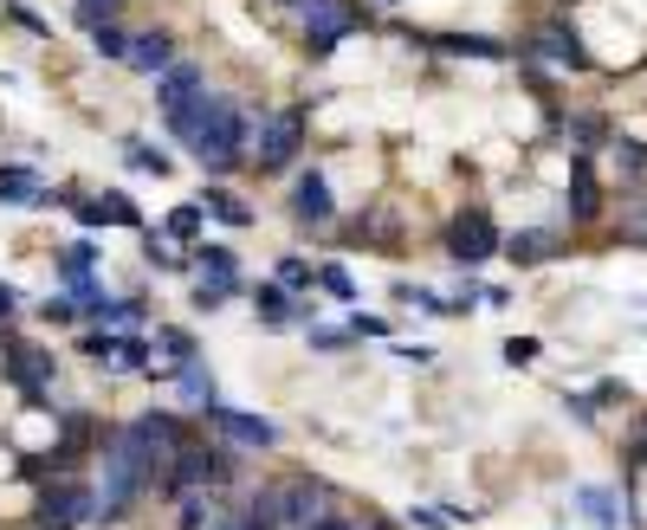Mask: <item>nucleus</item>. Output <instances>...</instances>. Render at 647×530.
<instances>
[{
	"mask_svg": "<svg viewBox=\"0 0 647 530\" xmlns=\"http://www.w3.org/2000/svg\"><path fill=\"white\" fill-rule=\"evenodd\" d=\"M525 59L532 65H550V72H596L603 59L589 52V39L576 33L570 13H544L532 33H525Z\"/></svg>",
	"mask_w": 647,
	"mask_h": 530,
	"instance_id": "nucleus-4",
	"label": "nucleus"
},
{
	"mask_svg": "<svg viewBox=\"0 0 647 530\" xmlns=\"http://www.w3.org/2000/svg\"><path fill=\"white\" fill-rule=\"evenodd\" d=\"M324 511H331V486L311 479V472L285 479V486H272V518H279V530H305L311 518H324Z\"/></svg>",
	"mask_w": 647,
	"mask_h": 530,
	"instance_id": "nucleus-10",
	"label": "nucleus"
},
{
	"mask_svg": "<svg viewBox=\"0 0 647 530\" xmlns=\"http://www.w3.org/2000/svg\"><path fill=\"white\" fill-rule=\"evenodd\" d=\"M272 278H279L285 292H299V298H305V292H317V265H311V259H299V253H285Z\"/></svg>",
	"mask_w": 647,
	"mask_h": 530,
	"instance_id": "nucleus-32",
	"label": "nucleus"
},
{
	"mask_svg": "<svg viewBox=\"0 0 647 530\" xmlns=\"http://www.w3.org/2000/svg\"><path fill=\"white\" fill-rule=\"evenodd\" d=\"M570 504H576V511H583V518H589L596 530H621V518L635 511V486H621V492H615V486H576Z\"/></svg>",
	"mask_w": 647,
	"mask_h": 530,
	"instance_id": "nucleus-15",
	"label": "nucleus"
},
{
	"mask_svg": "<svg viewBox=\"0 0 647 530\" xmlns=\"http://www.w3.org/2000/svg\"><path fill=\"white\" fill-rule=\"evenodd\" d=\"M104 7H123V0H104Z\"/></svg>",
	"mask_w": 647,
	"mask_h": 530,
	"instance_id": "nucleus-49",
	"label": "nucleus"
},
{
	"mask_svg": "<svg viewBox=\"0 0 647 530\" xmlns=\"http://www.w3.org/2000/svg\"><path fill=\"white\" fill-rule=\"evenodd\" d=\"M505 363H512V369H518V363H537V343L532 337H512V343H505Z\"/></svg>",
	"mask_w": 647,
	"mask_h": 530,
	"instance_id": "nucleus-43",
	"label": "nucleus"
},
{
	"mask_svg": "<svg viewBox=\"0 0 647 530\" xmlns=\"http://www.w3.org/2000/svg\"><path fill=\"white\" fill-rule=\"evenodd\" d=\"M305 104H279V111H260V130H253V169L260 175H285L292 162H305Z\"/></svg>",
	"mask_w": 647,
	"mask_h": 530,
	"instance_id": "nucleus-3",
	"label": "nucleus"
},
{
	"mask_svg": "<svg viewBox=\"0 0 647 530\" xmlns=\"http://www.w3.org/2000/svg\"><path fill=\"white\" fill-rule=\"evenodd\" d=\"M208 427L228 440V447H260V453H272L279 440H285V427L279 420H266V415H246V408H208Z\"/></svg>",
	"mask_w": 647,
	"mask_h": 530,
	"instance_id": "nucleus-13",
	"label": "nucleus"
},
{
	"mask_svg": "<svg viewBox=\"0 0 647 530\" xmlns=\"http://www.w3.org/2000/svg\"><path fill=\"white\" fill-rule=\"evenodd\" d=\"M143 317H150V304H143V298H98L91 310H84V324H91V330H137Z\"/></svg>",
	"mask_w": 647,
	"mask_h": 530,
	"instance_id": "nucleus-23",
	"label": "nucleus"
},
{
	"mask_svg": "<svg viewBox=\"0 0 647 530\" xmlns=\"http://www.w3.org/2000/svg\"><path fill=\"white\" fill-rule=\"evenodd\" d=\"M317 292H331L337 304H356V278H350V265H317Z\"/></svg>",
	"mask_w": 647,
	"mask_h": 530,
	"instance_id": "nucleus-36",
	"label": "nucleus"
},
{
	"mask_svg": "<svg viewBox=\"0 0 647 530\" xmlns=\"http://www.w3.org/2000/svg\"><path fill=\"white\" fill-rule=\"evenodd\" d=\"M228 486H240V453L201 447V440H189L182 453L169 459V472H162V498H169V504L189 498V492H228Z\"/></svg>",
	"mask_w": 647,
	"mask_h": 530,
	"instance_id": "nucleus-2",
	"label": "nucleus"
},
{
	"mask_svg": "<svg viewBox=\"0 0 647 530\" xmlns=\"http://www.w3.org/2000/svg\"><path fill=\"white\" fill-rule=\"evenodd\" d=\"M130 27H123V20H104V27H98V33H91V52H98V59H111V65H123V59H130Z\"/></svg>",
	"mask_w": 647,
	"mask_h": 530,
	"instance_id": "nucleus-29",
	"label": "nucleus"
},
{
	"mask_svg": "<svg viewBox=\"0 0 647 530\" xmlns=\"http://www.w3.org/2000/svg\"><path fill=\"white\" fill-rule=\"evenodd\" d=\"M408 524L415 530H454V524H473V511H454V504H408Z\"/></svg>",
	"mask_w": 647,
	"mask_h": 530,
	"instance_id": "nucleus-31",
	"label": "nucleus"
},
{
	"mask_svg": "<svg viewBox=\"0 0 647 530\" xmlns=\"http://www.w3.org/2000/svg\"><path fill=\"white\" fill-rule=\"evenodd\" d=\"M615 233H621L628 246H647V194L621 201V221H615Z\"/></svg>",
	"mask_w": 647,
	"mask_h": 530,
	"instance_id": "nucleus-34",
	"label": "nucleus"
},
{
	"mask_svg": "<svg viewBox=\"0 0 647 530\" xmlns=\"http://www.w3.org/2000/svg\"><path fill=\"white\" fill-rule=\"evenodd\" d=\"M201 98H208V65L201 59H175L169 72L155 78V104H162V130L182 143L189 136L194 111H201Z\"/></svg>",
	"mask_w": 647,
	"mask_h": 530,
	"instance_id": "nucleus-6",
	"label": "nucleus"
},
{
	"mask_svg": "<svg viewBox=\"0 0 647 530\" xmlns=\"http://www.w3.org/2000/svg\"><path fill=\"white\" fill-rule=\"evenodd\" d=\"M299 13H305V52H311V59H331L343 39L363 33V27L376 20V13H370V7H356V0H305Z\"/></svg>",
	"mask_w": 647,
	"mask_h": 530,
	"instance_id": "nucleus-7",
	"label": "nucleus"
},
{
	"mask_svg": "<svg viewBox=\"0 0 647 530\" xmlns=\"http://www.w3.org/2000/svg\"><path fill=\"white\" fill-rule=\"evenodd\" d=\"M253 298V317H260V330H292L305 310H299V292H285L279 278H266V285H253L246 292Z\"/></svg>",
	"mask_w": 647,
	"mask_h": 530,
	"instance_id": "nucleus-19",
	"label": "nucleus"
},
{
	"mask_svg": "<svg viewBox=\"0 0 647 530\" xmlns=\"http://www.w3.org/2000/svg\"><path fill=\"white\" fill-rule=\"evenodd\" d=\"M137 239H143V259L155 265V272H189V265L175 259V246H169V233H155V227H143L137 233Z\"/></svg>",
	"mask_w": 647,
	"mask_h": 530,
	"instance_id": "nucleus-33",
	"label": "nucleus"
},
{
	"mask_svg": "<svg viewBox=\"0 0 647 530\" xmlns=\"http://www.w3.org/2000/svg\"><path fill=\"white\" fill-rule=\"evenodd\" d=\"M292 221L299 227H331L337 221V188H331V175H324V162H305L299 175H292Z\"/></svg>",
	"mask_w": 647,
	"mask_h": 530,
	"instance_id": "nucleus-12",
	"label": "nucleus"
},
{
	"mask_svg": "<svg viewBox=\"0 0 647 530\" xmlns=\"http://www.w3.org/2000/svg\"><path fill=\"white\" fill-rule=\"evenodd\" d=\"M305 530H363V518H343V511H324V518H311Z\"/></svg>",
	"mask_w": 647,
	"mask_h": 530,
	"instance_id": "nucleus-44",
	"label": "nucleus"
},
{
	"mask_svg": "<svg viewBox=\"0 0 647 530\" xmlns=\"http://www.w3.org/2000/svg\"><path fill=\"white\" fill-rule=\"evenodd\" d=\"M189 265H194V278H228V285H246L240 278V253L233 246H214V239H201L189 253Z\"/></svg>",
	"mask_w": 647,
	"mask_h": 530,
	"instance_id": "nucleus-24",
	"label": "nucleus"
},
{
	"mask_svg": "<svg viewBox=\"0 0 647 530\" xmlns=\"http://www.w3.org/2000/svg\"><path fill=\"white\" fill-rule=\"evenodd\" d=\"M350 330H331V324H311V349H324V356H337V349H350Z\"/></svg>",
	"mask_w": 647,
	"mask_h": 530,
	"instance_id": "nucleus-40",
	"label": "nucleus"
},
{
	"mask_svg": "<svg viewBox=\"0 0 647 530\" xmlns=\"http://www.w3.org/2000/svg\"><path fill=\"white\" fill-rule=\"evenodd\" d=\"M441 246H447V259L459 272H479V265H493L505 253V233H498L493 207H459V214H447V227H441Z\"/></svg>",
	"mask_w": 647,
	"mask_h": 530,
	"instance_id": "nucleus-5",
	"label": "nucleus"
},
{
	"mask_svg": "<svg viewBox=\"0 0 647 530\" xmlns=\"http://www.w3.org/2000/svg\"><path fill=\"white\" fill-rule=\"evenodd\" d=\"M214 518H221L214 492H189V498H175V530H208Z\"/></svg>",
	"mask_w": 647,
	"mask_h": 530,
	"instance_id": "nucleus-28",
	"label": "nucleus"
},
{
	"mask_svg": "<svg viewBox=\"0 0 647 530\" xmlns=\"http://www.w3.org/2000/svg\"><path fill=\"white\" fill-rule=\"evenodd\" d=\"M0 201H13V207H46V201H65V188H46L27 162H0Z\"/></svg>",
	"mask_w": 647,
	"mask_h": 530,
	"instance_id": "nucleus-20",
	"label": "nucleus"
},
{
	"mask_svg": "<svg viewBox=\"0 0 647 530\" xmlns=\"http://www.w3.org/2000/svg\"><path fill=\"white\" fill-rule=\"evenodd\" d=\"M609 155H615V169H621L628 182H641V175H647V143H621V136H615Z\"/></svg>",
	"mask_w": 647,
	"mask_h": 530,
	"instance_id": "nucleus-37",
	"label": "nucleus"
},
{
	"mask_svg": "<svg viewBox=\"0 0 647 530\" xmlns=\"http://www.w3.org/2000/svg\"><path fill=\"white\" fill-rule=\"evenodd\" d=\"M123 162H130L137 175H155V182H162V175H175L169 150H162V143H143V136H123Z\"/></svg>",
	"mask_w": 647,
	"mask_h": 530,
	"instance_id": "nucleus-26",
	"label": "nucleus"
},
{
	"mask_svg": "<svg viewBox=\"0 0 647 530\" xmlns=\"http://www.w3.org/2000/svg\"><path fill=\"white\" fill-rule=\"evenodd\" d=\"M246 292V285H228V278H194V310H221Z\"/></svg>",
	"mask_w": 647,
	"mask_h": 530,
	"instance_id": "nucleus-35",
	"label": "nucleus"
},
{
	"mask_svg": "<svg viewBox=\"0 0 647 530\" xmlns=\"http://www.w3.org/2000/svg\"><path fill=\"white\" fill-rule=\"evenodd\" d=\"M388 330H395V324H388V317H370V310H350V337H356V343H363V337L388 343Z\"/></svg>",
	"mask_w": 647,
	"mask_h": 530,
	"instance_id": "nucleus-39",
	"label": "nucleus"
},
{
	"mask_svg": "<svg viewBox=\"0 0 647 530\" xmlns=\"http://www.w3.org/2000/svg\"><path fill=\"white\" fill-rule=\"evenodd\" d=\"M272 7H305V0H272Z\"/></svg>",
	"mask_w": 647,
	"mask_h": 530,
	"instance_id": "nucleus-48",
	"label": "nucleus"
},
{
	"mask_svg": "<svg viewBox=\"0 0 647 530\" xmlns=\"http://www.w3.org/2000/svg\"><path fill=\"white\" fill-rule=\"evenodd\" d=\"M7 20H13V27H27V33H39V39H52V27L39 20V13L27 7V0H7Z\"/></svg>",
	"mask_w": 647,
	"mask_h": 530,
	"instance_id": "nucleus-41",
	"label": "nucleus"
},
{
	"mask_svg": "<svg viewBox=\"0 0 647 530\" xmlns=\"http://www.w3.org/2000/svg\"><path fill=\"white\" fill-rule=\"evenodd\" d=\"M395 356H402V363H434V349H427V343H395Z\"/></svg>",
	"mask_w": 647,
	"mask_h": 530,
	"instance_id": "nucleus-45",
	"label": "nucleus"
},
{
	"mask_svg": "<svg viewBox=\"0 0 647 530\" xmlns=\"http://www.w3.org/2000/svg\"><path fill=\"white\" fill-rule=\"evenodd\" d=\"M603 207H609V201H603V182H596V162L576 150L570 155V221H576V227H596V221H603Z\"/></svg>",
	"mask_w": 647,
	"mask_h": 530,
	"instance_id": "nucleus-17",
	"label": "nucleus"
},
{
	"mask_svg": "<svg viewBox=\"0 0 647 530\" xmlns=\"http://www.w3.org/2000/svg\"><path fill=\"white\" fill-rule=\"evenodd\" d=\"M0 376L20 388V401L39 408L46 401V388L59 376V356L46 349V343H27V337H0Z\"/></svg>",
	"mask_w": 647,
	"mask_h": 530,
	"instance_id": "nucleus-8",
	"label": "nucleus"
},
{
	"mask_svg": "<svg viewBox=\"0 0 647 530\" xmlns=\"http://www.w3.org/2000/svg\"><path fill=\"white\" fill-rule=\"evenodd\" d=\"M182 52H175V39L162 33V27H137V39H130V59H123V72L137 78H162L169 65H175Z\"/></svg>",
	"mask_w": 647,
	"mask_h": 530,
	"instance_id": "nucleus-18",
	"label": "nucleus"
},
{
	"mask_svg": "<svg viewBox=\"0 0 647 530\" xmlns=\"http://www.w3.org/2000/svg\"><path fill=\"white\" fill-rule=\"evenodd\" d=\"M84 524H98V486L52 479L33 504V530H84Z\"/></svg>",
	"mask_w": 647,
	"mask_h": 530,
	"instance_id": "nucleus-9",
	"label": "nucleus"
},
{
	"mask_svg": "<svg viewBox=\"0 0 647 530\" xmlns=\"http://www.w3.org/2000/svg\"><path fill=\"white\" fill-rule=\"evenodd\" d=\"M427 45H441V52H459V59H505V52H512L505 39H486V33H434Z\"/></svg>",
	"mask_w": 647,
	"mask_h": 530,
	"instance_id": "nucleus-25",
	"label": "nucleus"
},
{
	"mask_svg": "<svg viewBox=\"0 0 647 530\" xmlns=\"http://www.w3.org/2000/svg\"><path fill=\"white\" fill-rule=\"evenodd\" d=\"M13 310H20V292H13V285H0V324H13Z\"/></svg>",
	"mask_w": 647,
	"mask_h": 530,
	"instance_id": "nucleus-46",
	"label": "nucleus"
},
{
	"mask_svg": "<svg viewBox=\"0 0 647 530\" xmlns=\"http://www.w3.org/2000/svg\"><path fill=\"white\" fill-rule=\"evenodd\" d=\"M65 207L78 214V227H123V233H143V207L130 201L123 188H98V194H72L65 188Z\"/></svg>",
	"mask_w": 647,
	"mask_h": 530,
	"instance_id": "nucleus-11",
	"label": "nucleus"
},
{
	"mask_svg": "<svg viewBox=\"0 0 647 530\" xmlns=\"http://www.w3.org/2000/svg\"><path fill=\"white\" fill-rule=\"evenodd\" d=\"M621 466H628V472H641V466H647V415H641V427L628 434V453H621Z\"/></svg>",
	"mask_w": 647,
	"mask_h": 530,
	"instance_id": "nucleus-42",
	"label": "nucleus"
},
{
	"mask_svg": "<svg viewBox=\"0 0 647 530\" xmlns=\"http://www.w3.org/2000/svg\"><path fill=\"white\" fill-rule=\"evenodd\" d=\"M39 317H46V324H84V304L59 292V298H46V304H39Z\"/></svg>",
	"mask_w": 647,
	"mask_h": 530,
	"instance_id": "nucleus-38",
	"label": "nucleus"
},
{
	"mask_svg": "<svg viewBox=\"0 0 647 530\" xmlns=\"http://www.w3.org/2000/svg\"><path fill=\"white\" fill-rule=\"evenodd\" d=\"M570 253V233L564 227H518L512 239H505V259L512 265H550Z\"/></svg>",
	"mask_w": 647,
	"mask_h": 530,
	"instance_id": "nucleus-16",
	"label": "nucleus"
},
{
	"mask_svg": "<svg viewBox=\"0 0 647 530\" xmlns=\"http://www.w3.org/2000/svg\"><path fill=\"white\" fill-rule=\"evenodd\" d=\"M564 130L576 136V150H583V155L596 150V143H609V116H603V111H570Z\"/></svg>",
	"mask_w": 647,
	"mask_h": 530,
	"instance_id": "nucleus-30",
	"label": "nucleus"
},
{
	"mask_svg": "<svg viewBox=\"0 0 647 530\" xmlns=\"http://www.w3.org/2000/svg\"><path fill=\"white\" fill-rule=\"evenodd\" d=\"M363 530H395V524H388V518H363Z\"/></svg>",
	"mask_w": 647,
	"mask_h": 530,
	"instance_id": "nucleus-47",
	"label": "nucleus"
},
{
	"mask_svg": "<svg viewBox=\"0 0 647 530\" xmlns=\"http://www.w3.org/2000/svg\"><path fill=\"white\" fill-rule=\"evenodd\" d=\"M253 130H260V111H253L246 98L208 91L201 111H194V123H189V136H182V150L221 182V175H233V169H253Z\"/></svg>",
	"mask_w": 647,
	"mask_h": 530,
	"instance_id": "nucleus-1",
	"label": "nucleus"
},
{
	"mask_svg": "<svg viewBox=\"0 0 647 530\" xmlns=\"http://www.w3.org/2000/svg\"><path fill=\"white\" fill-rule=\"evenodd\" d=\"M201 227H208V207H201V201L169 207V221H162V233H169V239H182V246H201Z\"/></svg>",
	"mask_w": 647,
	"mask_h": 530,
	"instance_id": "nucleus-27",
	"label": "nucleus"
},
{
	"mask_svg": "<svg viewBox=\"0 0 647 530\" xmlns=\"http://www.w3.org/2000/svg\"><path fill=\"white\" fill-rule=\"evenodd\" d=\"M175 388H182V401H189L194 415H208V408H221V381H214V369H208L201 356L175 369Z\"/></svg>",
	"mask_w": 647,
	"mask_h": 530,
	"instance_id": "nucleus-22",
	"label": "nucleus"
},
{
	"mask_svg": "<svg viewBox=\"0 0 647 530\" xmlns=\"http://www.w3.org/2000/svg\"><path fill=\"white\" fill-rule=\"evenodd\" d=\"M201 207H208V221H221V227H233V233H246L260 221V207H253L246 194H233L228 182H208V188H201Z\"/></svg>",
	"mask_w": 647,
	"mask_h": 530,
	"instance_id": "nucleus-21",
	"label": "nucleus"
},
{
	"mask_svg": "<svg viewBox=\"0 0 647 530\" xmlns=\"http://www.w3.org/2000/svg\"><path fill=\"white\" fill-rule=\"evenodd\" d=\"M91 265H98V246H91V239H72V246L59 253V285H65V298H78L84 310L104 298V285H98Z\"/></svg>",
	"mask_w": 647,
	"mask_h": 530,
	"instance_id": "nucleus-14",
	"label": "nucleus"
}]
</instances>
